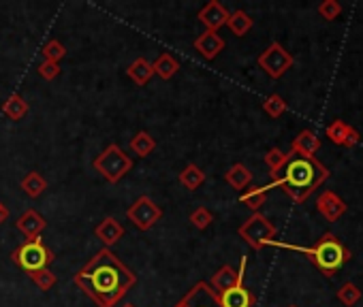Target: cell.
I'll use <instances>...</instances> for the list:
<instances>
[{
  "label": "cell",
  "mask_w": 363,
  "mask_h": 307,
  "mask_svg": "<svg viewBox=\"0 0 363 307\" xmlns=\"http://www.w3.org/2000/svg\"><path fill=\"white\" fill-rule=\"evenodd\" d=\"M224 181L229 184L233 190H246L253 184V171L242 162H235L233 167L224 173Z\"/></svg>",
  "instance_id": "obj_18"
},
{
  "label": "cell",
  "mask_w": 363,
  "mask_h": 307,
  "mask_svg": "<svg viewBox=\"0 0 363 307\" xmlns=\"http://www.w3.org/2000/svg\"><path fill=\"white\" fill-rule=\"evenodd\" d=\"M206 181V173H203L197 164H186L184 171H179V184L186 188V190H197L199 186Z\"/></svg>",
  "instance_id": "obj_26"
},
{
  "label": "cell",
  "mask_w": 363,
  "mask_h": 307,
  "mask_svg": "<svg viewBox=\"0 0 363 307\" xmlns=\"http://www.w3.org/2000/svg\"><path fill=\"white\" fill-rule=\"evenodd\" d=\"M28 111H30V105L26 103L24 97H19V94H11V97L3 103V113L13 122L24 120V117L28 115Z\"/></svg>",
  "instance_id": "obj_20"
},
{
  "label": "cell",
  "mask_w": 363,
  "mask_h": 307,
  "mask_svg": "<svg viewBox=\"0 0 363 307\" xmlns=\"http://www.w3.org/2000/svg\"><path fill=\"white\" fill-rule=\"evenodd\" d=\"M28 277L32 279V284H35L39 290H43V293L52 290V288L56 286V281H58L56 273L50 271L48 267H45V269H39V271H35V273H28Z\"/></svg>",
  "instance_id": "obj_29"
},
{
  "label": "cell",
  "mask_w": 363,
  "mask_h": 307,
  "mask_svg": "<svg viewBox=\"0 0 363 307\" xmlns=\"http://www.w3.org/2000/svg\"><path fill=\"white\" fill-rule=\"evenodd\" d=\"M291 158V152H282L278 148H271L267 154H265V164H267V169H269V175L271 177H276L282 167L286 164V160Z\"/></svg>",
  "instance_id": "obj_28"
},
{
  "label": "cell",
  "mask_w": 363,
  "mask_h": 307,
  "mask_svg": "<svg viewBox=\"0 0 363 307\" xmlns=\"http://www.w3.org/2000/svg\"><path fill=\"white\" fill-rule=\"evenodd\" d=\"M128 148H130V152L133 154H137L139 158H146V156H150L154 150H156V139L150 135V132H146V130H139L135 137H130V143H128Z\"/></svg>",
  "instance_id": "obj_22"
},
{
  "label": "cell",
  "mask_w": 363,
  "mask_h": 307,
  "mask_svg": "<svg viewBox=\"0 0 363 307\" xmlns=\"http://www.w3.org/2000/svg\"><path fill=\"white\" fill-rule=\"evenodd\" d=\"M246 265H248V258L242 256V263H239V269H233L231 265H224L220 267L212 279H210V286L216 295L224 293V290H229L233 288L235 284H244V273H246Z\"/></svg>",
  "instance_id": "obj_9"
},
{
  "label": "cell",
  "mask_w": 363,
  "mask_h": 307,
  "mask_svg": "<svg viewBox=\"0 0 363 307\" xmlns=\"http://www.w3.org/2000/svg\"><path fill=\"white\" fill-rule=\"evenodd\" d=\"M41 54L45 60H52V62H60L64 56H66V47L58 41V39H52L48 41L43 47H41Z\"/></svg>",
  "instance_id": "obj_32"
},
{
  "label": "cell",
  "mask_w": 363,
  "mask_h": 307,
  "mask_svg": "<svg viewBox=\"0 0 363 307\" xmlns=\"http://www.w3.org/2000/svg\"><path fill=\"white\" fill-rule=\"evenodd\" d=\"M267 192H269V188L267 186H259V188H246V190L242 192L239 201L248 207V209H253L255 214L257 211L265 205L267 201Z\"/></svg>",
  "instance_id": "obj_25"
},
{
  "label": "cell",
  "mask_w": 363,
  "mask_h": 307,
  "mask_svg": "<svg viewBox=\"0 0 363 307\" xmlns=\"http://www.w3.org/2000/svg\"><path fill=\"white\" fill-rule=\"evenodd\" d=\"M337 301L344 303L346 307H355L361 301L359 286H355L353 281H346V284H342V286H340V290H337Z\"/></svg>",
  "instance_id": "obj_31"
},
{
  "label": "cell",
  "mask_w": 363,
  "mask_h": 307,
  "mask_svg": "<svg viewBox=\"0 0 363 307\" xmlns=\"http://www.w3.org/2000/svg\"><path fill=\"white\" fill-rule=\"evenodd\" d=\"M95 235H97V239L103 244V248H109L111 246H116L122 237H124V226L116 220V218H111L107 216L105 220H101L95 228Z\"/></svg>",
  "instance_id": "obj_14"
},
{
  "label": "cell",
  "mask_w": 363,
  "mask_h": 307,
  "mask_svg": "<svg viewBox=\"0 0 363 307\" xmlns=\"http://www.w3.org/2000/svg\"><path fill=\"white\" fill-rule=\"evenodd\" d=\"M188 220H190L199 230H206V228L214 222V214H212V211H210L208 207H195V209L190 211Z\"/></svg>",
  "instance_id": "obj_33"
},
{
  "label": "cell",
  "mask_w": 363,
  "mask_h": 307,
  "mask_svg": "<svg viewBox=\"0 0 363 307\" xmlns=\"http://www.w3.org/2000/svg\"><path fill=\"white\" fill-rule=\"evenodd\" d=\"M73 281L99 307H116L137 284V275L122 263L116 252L103 248L75 273Z\"/></svg>",
  "instance_id": "obj_1"
},
{
  "label": "cell",
  "mask_w": 363,
  "mask_h": 307,
  "mask_svg": "<svg viewBox=\"0 0 363 307\" xmlns=\"http://www.w3.org/2000/svg\"><path fill=\"white\" fill-rule=\"evenodd\" d=\"M276 232H278V228L274 226V222H271L269 218H265L261 211L253 214L246 222H242V226L237 228L239 237L257 252L263 250L271 239H276Z\"/></svg>",
  "instance_id": "obj_6"
},
{
  "label": "cell",
  "mask_w": 363,
  "mask_h": 307,
  "mask_svg": "<svg viewBox=\"0 0 363 307\" xmlns=\"http://www.w3.org/2000/svg\"><path fill=\"white\" fill-rule=\"evenodd\" d=\"M15 226L26 237V241H35V239L41 237V232L45 230V226H48V222H45V218L39 214L37 209H26L24 214L17 218Z\"/></svg>",
  "instance_id": "obj_13"
},
{
  "label": "cell",
  "mask_w": 363,
  "mask_h": 307,
  "mask_svg": "<svg viewBox=\"0 0 363 307\" xmlns=\"http://www.w3.org/2000/svg\"><path fill=\"white\" fill-rule=\"evenodd\" d=\"M193 45L206 60H214L220 52H224V39L218 32H212V30H206L203 34H199Z\"/></svg>",
  "instance_id": "obj_17"
},
{
  "label": "cell",
  "mask_w": 363,
  "mask_h": 307,
  "mask_svg": "<svg viewBox=\"0 0 363 307\" xmlns=\"http://www.w3.org/2000/svg\"><path fill=\"white\" fill-rule=\"evenodd\" d=\"M319 13L323 19L333 21L340 17V13H342V5H340L337 0H323V3L319 5Z\"/></svg>",
  "instance_id": "obj_35"
},
{
  "label": "cell",
  "mask_w": 363,
  "mask_h": 307,
  "mask_svg": "<svg viewBox=\"0 0 363 307\" xmlns=\"http://www.w3.org/2000/svg\"><path fill=\"white\" fill-rule=\"evenodd\" d=\"M11 261L19 267V269H24L26 273H35L39 269H45L48 265H52L56 261V256L54 252L45 246L39 239L35 241H24L21 244L13 254H11Z\"/></svg>",
  "instance_id": "obj_5"
},
{
  "label": "cell",
  "mask_w": 363,
  "mask_h": 307,
  "mask_svg": "<svg viewBox=\"0 0 363 307\" xmlns=\"http://www.w3.org/2000/svg\"><path fill=\"white\" fill-rule=\"evenodd\" d=\"M126 216H128V220L135 224V228L150 230L158 220L163 218V209L158 207L148 195H144V197H139L137 201H135V203L128 207Z\"/></svg>",
  "instance_id": "obj_8"
},
{
  "label": "cell",
  "mask_w": 363,
  "mask_h": 307,
  "mask_svg": "<svg viewBox=\"0 0 363 307\" xmlns=\"http://www.w3.org/2000/svg\"><path fill=\"white\" fill-rule=\"evenodd\" d=\"M267 246H274V248H282V250H293V252H300L304 256L310 258V263L319 269L323 275L331 277L340 267H342L344 263H349L353 254L349 248L342 246V241H340L333 232H325L323 237L316 241L314 246L310 248H304V246H293V244H284V241H276L271 239Z\"/></svg>",
  "instance_id": "obj_3"
},
{
  "label": "cell",
  "mask_w": 363,
  "mask_h": 307,
  "mask_svg": "<svg viewBox=\"0 0 363 307\" xmlns=\"http://www.w3.org/2000/svg\"><path fill=\"white\" fill-rule=\"evenodd\" d=\"M95 171H99V175H103L109 184H118L130 169H133V160L130 156L118 146L111 143L107 146L92 162Z\"/></svg>",
  "instance_id": "obj_4"
},
{
  "label": "cell",
  "mask_w": 363,
  "mask_h": 307,
  "mask_svg": "<svg viewBox=\"0 0 363 307\" xmlns=\"http://www.w3.org/2000/svg\"><path fill=\"white\" fill-rule=\"evenodd\" d=\"M226 26H229V30H231L235 37H246L248 32L253 30L255 21H253V17L248 15L246 11L237 9V11H233V13L229 15V21H226Z\"/></svg>",
  "instance_id": "obj_23"
},
{
  "label": "cell",
  "mask_w": 363,
  "mask_h": 307,
  "mask_svg": "<svg viewBox=\"0 0 363 307\" xmlns=\"http://www.w3.org/2000/svg\"><path fill=\"white\" fill-rule=\"evenodd\" d=\"M175 307H220V305H218V295L212 290L208 281H199V284H195L179 299Z\"/></svg>",
  "instance_id": "obj_10"
},
{
  "label": "cell",
  "mask_w": 363,
  "mask_h": 307,
  "mask_svg": "<svg viewBox=\"0 0 363 307\" xmlns=\"http://www.w3.org/2000/svg\"><path fill=\"white\" fill-rule=\"evenodd\" d=\"M319 150H321V139L316 137L312 130H308V128L302 130L291 143V152L295 156H302V158H316Z\"/></svg>",
  "instance_id": "obj_16"
},
{
  "label": "cell",
  "mask_w": 363,
  "mask_h": 307,
  "mask_svg": "<svg viewBox=\"0 0 363 307\" xmlns=\"http://www.w3.org/2000/svg\"><path fill=\"white\" fill-rule=\"evenodd\" d=\"M288 307H297V305H288Z\"/></svg>",
  "instance_id": "obj_38"
},
{
  "label": "cell",
  "mask_w": 363,
  "mask_h": 307,
  "mask_svg": "<svg viewBox=\"0 0 363 307\" xmlns=\"http://www.w3.org/2000/svg\"><path fill=\"white\" fill-rule=\"evenodd\" d=\"M329 177V169L319 158H302L291 152V158L282 167V171L271 177L267 188H282V192L293 203H306L310 195Z\"/></svg>",
  "instance_id": "obj_2"
},
{
  "label": "cell",
  "mask_w": 363,
  "mask_h": 307,
  "mask_svg": "<svg viewBox=\"0 0 363 307\" xmlns=\"http://www.w3.org/2000/svg\"><path fill=\"white\" fill-rule=\"evenodd\" d=\"M120 307H137V305H135V303H122Z\"/></svg>",
  "instance_id": "obj_37"
},
{
  "label": "cell",
  "mask_w": 363,
  "mask_h": 307,
  "mask_svg": "<svg viewBox=\"0 0 363 307\" xmlns=\"http://www.w3.org/2000/svg\"><path fill=\"white\" fill-rule=\"evenodd\" d=\"M21 188H24V192L30 197V199H37V197H41L45 190H48V179H45L41 173H37V171H30V173H26L24 177H21Z\"/></svg>",
  "instance_id": "obj_24"
},
{
  "label": "cell",
  "mask_w": 363,
  "mask_h": 307,
  "mask_svg": "<svg viewBox=\"0 0 363 307\" xmlns=\"http://www.w3.org/2000/svg\"><path fill=\"white\" fill-rule=\"evenodd\" d=\"M229 15H231V13L226 11V7H224L222 3H218V0H210V3L197 13L199 21H201L208 30H212V32H218V28L226 26V21H229Z\"/></svg>",
  "instance_id": "obj_11"
},
{
  "label": "cell",
  "mask_w": 363,
  "mask_h": 307,
  "mask_svg": "<svg viewBox=\"0 0 363 307\" xmlns=\"http://www.w3.org/2000/svg\"><path fill=\"white\" fill-rule=\"evenodd\" d=\"M9 216H11L9 207H7L5 203H0V224H3V222H7V220H9Z\"/></svg>",
  "instance_id": "obj_36"
},
{
  "label": "cell",
  "mask_w": 363,
  "mask_h": 307,
  "mask_svg": "<svg viewBox=\"0 0 363 307\" xmlns=\"http://www.w3.org/2000/svg\"><path fill=\"white\" fill-rule=\"evenodd\" d=\"M255 303H257V297L244 284H235L233 288L218 295V305L220 307H253Z\"/></svg>",
  "instance_id": "obj_15"
},
{
  "label": "cell",
  "mask_w": 363,
  "mask_h": 307,
  "mask_svg": "<svg viewBox=\"0 0 363 307\" xmlns=\"http://www.w3.org/2000/svg\"><path fill=\"white\" fill-rule=\"evenodd\" d=\"M126 75L130 77L133 83L137 86H146L152 77H154V68H152V62L146 60V58H137L133 60L130 66L126 68Z\"/></svg>",
  "instance_id": "obj_19"
},
{
  "label": "cell",
  "mask_w": 363,
  "mask_h": 307,
  "mask_svg": "<svg viewBox=\"0 0 363 307\" xmlns=\"http://www.w3.org/2000/svg\"><path fill=\"white\" fill-rule=\"evenodd\" d=\"M286 109H288V105H286V101L280 97V94H269V97L263 101V111L269 115V117H280V115H284L286 113Z\"/></svg>",
  "instance_id": "obj_30"
},
{
  "label": "cell",
  "mask_w": 363,
  "mask_h": 307,
  "mask_svg": "<svg viewBox=\"0 0 363 307\" xmlns=\"http://www.w3.org/2000/svg\"><path fill=\"white\" fill-rule=\"evenodd\" d=\"M257 64L265 70L267 77L280 79L286 70L295 64V58L284 50L278 41H274V43H269L267 50L257 58Z\"/></svg>",
  "instance_id": "obj_7"
},
{
  "label": "cell",
  "mask_w": 363,
  "mask_h": 307,
  "mask_svg": "<svg viewBox=\"0 0 363 307\" xmlns=\"http://www.w3.org/2000/svg\"><path fill=\"white\" fill-rule=\"evenodd\" d=\"M152 68H154V75H158L161 79H171L177 73V70H179V60L173 54L163 52L161 56L156 58V62L152 64Z\"/></svg>",
  "instance_id": "obj_21"
},
{
  "label": "cell",
  "mask_w": 363,
  "mask_h": 307,
  "mask_svg": "<svg viewBox=\"0 0 363 307\" xmlns=\"http://www.w3.org/2000/svg\"><path fill=\"white\" fill-rule=\"evenodd\" d=\"M37 70H39V75H41L45 81H54V79L60 77V73H62L60 64H58V62H52V60H43V62L37 66Z\"/></svg>",
  "instance_id": "obj_34"
},
{
  "label": "cell",
  "mask_w": 363,
  "mask_h": 307,
  "mask_svg": "<svg viewBox=\"0 0 363 307\" xmlns=\"http://www.w3.org/2000/svg\"><path fill=\"white\" fill-rule=\"evenodd\" d=\"M325 132H327V137H329L331 143H335V146H340V148H344L346 141H349V135L353 132V126H349V124L342 122V120H333V122L327 126Z\"/></svg>",
  "instance_id": "obj_27"
},
{
  "label": "cell",
  "mask_w": 363,
  "mask_h": 307,
  "mask_svg": "<svg viewBox=\"0 0 363 307\" xmlns=\"http://www.w3.org/2000/svg\"><path fill=\"white\" fill-rule=\"evenodd\" d=\"M316 209H319V214L327 220V222H337L346 214V203L340 199L335 192L331 190H325L319 195L316 199Z\"/></svg>",
  "instance_id": "obj_12"
}]
</instances>
